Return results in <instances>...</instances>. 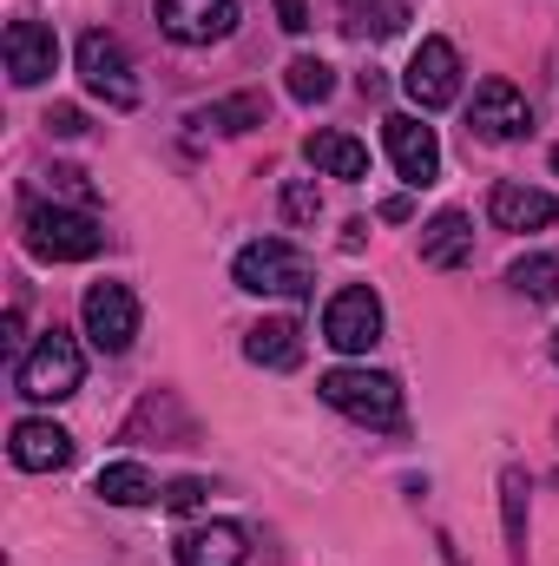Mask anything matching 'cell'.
Listing matches in <instances>:
<instances>
[{
    "mask_svg": "<svg viewBox=\"0 0 559 566\" xmlns=\"http://www.w3.org/2000/svg\"><path fill=\"white\" fill-rule=\"evenodd\" d=\"M27 251L46 264H86L106 251V231L80 205H27Z\"/></svg>",
    "mask_w": 559,
    "mask_h": 566,
    "instance_id": "6da1fadb",
    "label": "cell"
},
{
    "mask_svg": "<svg viewBox=\"0 0 559 566\" xmlns=\"http://www.w3.org/2000/svg\"><path fill=\"white\" fill-rule=\"evenodd\" d=\"M316 396L362 428H402V382L382 369H329L316 382Z\"/></svg>",
    "mask_w": 559,
    "mask_h": 566,
    "instance_id": "7a4b0ae2",
    "label": "cell"
},
{
    "mask_svg": "<svg viewBox=\"0 0 559 566\" xmlns=\"http://www.w3.org/2000/svg\"><path fill=\"white\" fill-rule=\"evenodd\" d=\"M231 277H238V290H251V296H289V303H296V296L316 290V264H309L289 238H257V244L238 251Z\"/></svg>",
    "mask_w": 559,
    "mask_h": 566,
    "instance_id": "3957f363",
    "label": "cell"
},
{
    "mask_svg": "<svg viewBox=\"0 0 559 566\" xmlns=\"http://www.w3.org/2000/svg\"><path fill=\"white\" fill-rule=\"evenodd\" d=\"M80 382H86V356H80V343L66 329H46L20 363V396L27 402H66Z\"/></svg>",
    "mask_w": 559,
    "mask_h": 566,
    "instance_id": "277c9868",
    "label": "cell"
},
{
    "mask_svg": "<svg viewBox=\"0 0 559 566\" xmlns=\"http://www.w3.org/2000/svg\"><path fill=\"white\" fill-rule=\"evenodd\" d=\"M73 60H80V80H86V93L93 99H106L113 113H133L139 106V80H133V60H126V46L113 40V33H80V46H73Z\"/></svg>",
    "mask_w": 559,
    "mask_h": 566,
    "instance_id": "5b68a950",
    "label": "cell"
},
{
    "mask_svg": "<svg viewBox=\"0 0 559 566\" xmlns=\"http://www.w3.org/2000/svg\"><path fill=\"white\" fill-rule=\"evenodd\" d=\"M323 343L342 349V356H369V349L382 343V296H376L369 283L336 290L329 310H323Z\"/></svg>",
    "mask_w": 559,
    "mask_h": 566,
    "instance_id": "8992f818",
    "label": "cell"
},
{
    "mask_svg": "<svg viewBox=\"0 0 559 566\" xmlns=\"http://www.w3.org/2000/svg\"><path fill=\"white\" fill-rule=\"evenodd\" d=\"M467 133L487 145H507V139H527L534 133V106L514 80H481L474 86V106H467Z\"/></svg>",
    "mask_w": 559,
    "mask_h": 566,
    "instance_id": "52a82bcc",
    "label": "cell"
},
{
    "mask_svg": "<svg viewBox=\"0 0 559 566\" xmlns=\"http://www.w3.org/2000/svg\"><path fill=\"white\" fill-rule=\"evenodd\" d=\"M80 316H86V336H93L99 356H126L133 336H139V296L126 283H93L86 303H80Z\"/></svg>",
    "mask_w": 559,
    "mask_h": 566,
    "instance_id": "ba28073f",
    "label": "cell"
},
{
    "mask_svg": "<svg viewBox=\"0 0 559 566\" xmlns=\"http://www.w3.org/2000/svg\"><path fill=\"white\" fill-rule=\"evenodd\" d=\"M402 86H409V99H415L421 113H441V106H454L461 99V53L434 33V40H421L415 60H409V73H402Z\"/></svg>",
    "mask_w": 559,
    "mask_h": 566,
    "instance_id": "9c48e42d",
    "label": "cell"
},
{
    "mask_svg": "<svg viewBox=\"0 0 559 566\" xmlns=\"http://www.w3.org/2000/svg\"><path fill=\"white\" fill-rule=\"evenodd\" d=\"M158 27L178 46H218L238 33V0H158Z\"/></svg>",
    "mask_w": 559,
    "mask_h": 566,
    "instance_id": "30bf717a",
    "label": "cell"
},
{
    "mask_svg": "<svg viewBox=\"0 0 559 566\" xmlns=\"http://www.w3.org/2000/svg\"><path fill=\"white\" fill-rule=\"evenodd\" d=\"M382 145H389V158H395L402 185L428 191V185L441 178V139H434V126H421L415 113H395V119H382Z\"/></svg>",
    "mask_w": 559,
    "mask_h": 566,
    "instance_id": "8fae6325",
    "label": "cell"
},
{
    "mask_svg": "<svg viewBox=\"0 0 559 566\" xmlns=\"http://www.w3.org/2000/svg\"><path fill=\"white\" fill-rule=\"evenodd\" d=\"M53 66H60V40H53V27H40V20H13V27H7V73H13V86H40V80H53Z\"/></svg>",
    "mask_w": 559,
    "mask_h": 566,
    "instance_id": "7c38bea8",
    "label": "cell"
},
{
    "mask_svg": "<svg viewBox=\"0 0 559 566\" xmlns=\"http://www.w3.org/2000/svg\"><path fill=\"white\" fill-rule=\"evenodd\" d=\"M487 218H494L500 231H547V224L559 218V205H553V191H540V185L500 178L494 198H487Z\"/></svg>",
    "mask_w": 559,
    "mask_h": 566,
    "instance_id": "4fadbf2b",
    "label": "cell"
},
{
    "mask_svg": "<svg viewBox=\"0 0 559 566\" xmlns=\"http://www.w3.org/2000/svg\"><path fill=\"white\" fill-rule=\"evenodd\" d=\"M7 454H13V468H27V474H53V468H66V461H73V434H66L60 422L27 416V422H13Z\"/></svg>",
    "mask_w": 559,
    "mask_h": 566,
    "instance_id": "5bb4252c",
    "label": "cell"
},
{
    "mask_svg": "<svg viewBox=\"0 0 559 566\" xmlns=\"http://www.w3.org/2000/svg\"><path fill=\"white\" fill-rule=\"evenodd\" d=\"M467 258H474V224H467V211H441V218L421 224V264L461 271Z\"/></svg>",
    "mask_w": 559,
    "mask_h": 566,
    "instance_id": "9a60e30c",
    "label": "cell"
},
{
    "mask_svg": "<svg viewBox=\"0 0 559 566\" xmlns=\"http://www.w3.org/2000/svg\"><path fill=\"white\" fill-rule=\"evenodd\" d=\"M178 566H244V527L231 521H204L178 541Z\"/></svg>",
    "mask_w": 559,
    "mask_h": 566,
    "instance_id": "2e32d148",
    "label": "cell"
},
{
    "mask_svg": "<svg viewBox=\"0 0 559 566\" xmlns=\"http://www.w3.org/2000/svg\"><path fill=\"white\" fill-rule=\"evenodd\" d=\"M303 158L323 171V178H369V145L362 139H349V133H309L303 139Z\"/></svg>",
    "mask_w": 559,
    "mask_h": 566,
    "instance_id": "e0dca14e",
    "label": "cell"
},
{
    "mask_svg": "<svg viewBox=\"0 0 559 566\" xmlns=\"http://www.w3.org/2000/svg\"><path fill=\"white\" fill-rule=\"evenodd\" d=\"M244 356H251L257 369H296V363H303V329H296L289 316H264V323L244 336Z\"/></svg>",
    "mask_w": 559,
    "mask_h": 566,
    "instance_id": "ac0fdd59",
    "label": "cell"
},
{
    "mask_svg": "<svg viewBox=\"0 0 559 566\" xmlns=\"http://www.w3.org/2000/svg\"><path fill=\"white\" fill-rule=\"evenodd\" d=\"M93 494L113 501V507H145V501H158V481L145 474L139 461H106L99 481H93Z\"/></svg>",
    "mask_w": 559,
    "mask_h": 566,
    "instance_id": "d6986e66",
    "label": "cell"
},
{
    "mask_svg": "<svg viewBox=\"0 0 559 566\" xmlns=\"http://www.w3.org/2000/svg\"><path fill=\"white\" fill-rule=\"evenodd\" d=\"M283 86H289V99H296V106H323V99L336 93V66L303 53V60H289V66H283Z\"/></svg>",
    "mask_w": 559,
    "mask_h": 566,
    "instance_id": "ffe728a7",
    "label": "cell"
},
{
    "mask_svg": "<svg viewBox=\"0 0 559 566\" xmlns=\"http://www.w3.org/2000/svg\"><path fill=\"white\" fill-rule=\"evenodd\" d=\"M271 119V106H264V93H238V99H218V106H204L191 126H218V133H251V126H264Z\"/></svg>",
    "mask_w": 559,
    "mask_h": 566,
    "instance_id": "44dd1931",
    "label": "cell"
},
{
    "mask_svg": "<svg viewBox=\"0 0 559 566\" xmlns=\"http://www.w3.org/2000/svg\"><path fill=\"white\" fill-rule=\"evenodd\" d=\"M507 283H514L520 296H534V303H553V296H559V258L534 251V258H520V264L507 271Z\"/></svg>",
    "mask_w": 559,
    "mask_h": 566,
    "instance_id": "7402d4cb",
    "label": "cell"
},
{
    "mask_svg": "<svg viewBox=\"0 0 559 566\" xmlns=\"http://www.w3.org/2000/svg\"><path fill=\"white\" fill-rule=\"evenodd\" d=\"M500 507H507V541L527 547V468H507L500 474Z\"/></svg>",
    "mask_w": 559,
    "mask_h": 566,
    "instance_id": "603a6c76",
    "label": "cell"
},
{
    "mask_svg": "<svg viewBox=\"0 0 559 566\" xmlns=\"http://www.w3.org/2000/svg\"><path fill=\"white\" fill-rule=\"evenodd\" d=\"M283 218H289V224H316V218H323L316 178H283Z\"/></svg>",
    "mask_w": 559,
    "mask_h": 566,
    "instance_id": "cb8c5ba5",
    "label": "cell"
},
{
    "mask_svg": "<svg viewBox=\"0 0 559 566\" xmlns=\"http://www.w3.org/2000/svg\"><path fill=\"white\" fill-rule=\"evenodd\" d=\"M46 191H53V205L66 198V205H80V211H93V198H99L80 165H53V171H46Z\"/></svg>",
    "mask_w": 559,
    "mask_h": 566,
    "instance_id": "d4e9b609",
    "label": "cell"
},
{
    "mask_svg": "<svg viewBox=\"0 0 559 566\" xmlns=\"http://www.w3.org/2000/svg\"><path fill=\"white\" fill-rule=\"evenodd\" d=\"M204 494H211V488L184 474V481H171V488H165V507H171V514H198V507H204Z\"/></svg>",
    "mask_w": 559,
    "mask_h": 566,
    "instance_id": "484cf974",
    "label": "cell"
},
{
    "mask_svg": "<svg viewBox=\"0 0 559 566\" xmlns=\"http://www.w3.org/2000/svg\"><path fill=\"white\" fill-rule=\"evenodd\" d=\"M46 133L80 139V133H86V113H80V106H53V113H46Z\"/></svg>",
    "mask_w": 559,
    "mask_h": 566,
    "instance_id": "4316f807",
    "label": "cell"
},
{
    "mask_svg": "<svg viewBox=\"0 0 559 566\" xmlns=\"http://www.w3.org/2000/svg\"><path fill=\"white\" fill-rule=\"evenodd\" d=\"M277 20H283V33H303L309 27V7L303 0H277Z\"/></svg>",
    "mask_w": 559,
    "mask_h": 566,
    "instance_id": "83f0119b",
    "label": "cell"
},
{
    "mask_svg": "<svg viewBox=\"0 0 559 566\" xmlns=\"http://www.w3.org/2000/svg\"><path fill=\"white\" fill-rule=\"evenodd\" d=\"M20 329H27V316H20V310H7V329H0V343H7V349H20Z\"/></svg>",
    "mask_w": 559,
    "mask_h": 566,
    "instance_id": "f1b7e54d",
    "label": "cell"
},
{
    "mask_svg": "<svg viewBox=\"0 0 559 566\" xmlns=\"http://www.w3.org/2000/svg\"><path fill=\"white\" fill-rule=\"evenodd\" d=\"M553 363H559V329H553Z\"/></svg>",
    "mask_w": 559,
    "mask_h": 566,
    "instance_id": "f546056e",
    "label": "cell"
},
{
    "mask_svg": "<svg viewBox=\"0 0 559 566\" xmlns=\"http://www.w3.org/2000/svg\"><path fill=\"white\" fill-rule=\"evenodd\" d=\"M553 171H559V145H553Z\"/></svg>",
    "mask_w": 559,
    "mask_h": 566,
    "instance_id": "4dcf8cb0",
    "label": "cell"
}]
</instances>
